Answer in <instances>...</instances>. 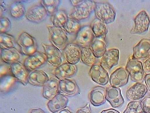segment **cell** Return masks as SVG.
<instances>
[{
  "label": "cell",
  "instance_id": "obj_43",
  "mask_svg": "<svg viewBox=\"0 0 150 113\" xmlns=\"http://www.w3.org/2000/svg\"><path fill=\"white\" fill-rule=\"evenodd\" d=\"M144 80L145 81L146 87L150 91V74L145 75Z\"/></svg>",
  "mask_w": 150,
  "mask_h": 113
},
{
  "label": "cell",
  "instance_id": "obj_37",
  "mask_svg": "<svg viewBox=\"0 0 150 113\" xmlns=\"http://www.w3.org/2000/svg\"><path fill=\"white\" fill-rule=\"evenodd\" d=\"M141 103L144 113H150V95L146 97Z\"/></svg>",
  "mask_w": 150,
  "mask_h": 113
},
{
  "label": "cell",
  "instance_id": "obj_18",
  "mask_svg": "<svg viewBox=\"0 0 150 113\" xmlns=\"http://www.w3.org/2000/svg\"><path fill=\"white\" fill-rule=\"evenodd\" d=\"M106 100L114 108H117L122 105L124 100L120 88L111 85L106 88Z\"/></svg>",
  "mask_w": 150,
  "mask_h": 113
},
{
  "label": "cell",
  "instance_id": "obj_41",
  "mask_svg": "<svg viewBox=\"0 0 150 113\" xmlns=\"http://www.w3.org/2000/svg\"><path fill=\"white\" fill-rule=\"evenodd\" d=\"M48 14L53 15L58 9L57 6H44Z\"/></svg>",
  "mask_w": 150,
  "mask_h": 113
},
{
  "label": "cell",
  "instance_id": "obj_22",
  "mask_svg": "<svg viewBox=\"0 0 150 113\" xmlns=\"http://www.w3.org/2000/svg\"><path fill=\"white\" fill-rule=\"evenodd\" d=\"M21 55L20 51L16 48L1 49V60L5 64H11L20 62Z\"/></svg>",
  "mask_w": 150,
  "mask_h": 113
},
{
  "label": "cell",
  "instance_id": "obj_47",
  "mask_svg": "<svg viewBox=\"0 0 150 113\" xmlns=\"http://www.w3.org/2000/svg\"></svg>",
  "mask_w": 150,
  "mask_h": 113
},
{
  "label": "cell",
  "instance_id": "obj_15",
  "mask_svg": "<svg viewBox=\"0 0 150 113\" xmlns=\"http://www.w3.org/2000/svg\"><path fill=\"white\" fill-rule=\"evenodd\" d=\"M59 91L65 96L72 97L78 94L79 89L75 80L67 79L59 80Z\"/></svg>",
  "mask_w": 150,
  "mask_h": 113
},
{
  "label": "cell",
  "instance_id": "obj_24",
  "mask_svg": "<svg viewBox=\"0 0 150 113\" xmlns=\"http://www.w3.org/2000/svg\"><path fill=\"white\" fill-rule=\"evenodd\" d=\"M49 80V76L45 71L36 70L30 72L28 83L37 87H42Z\"/></svg>",
  "mask_w": 150,
  "mask_h": 113
},
{
  "label": "cell",
  "instance_id": "obj_42",
  "mask_svg": "<svg viewBox=\"0 0 150 113\" xmlns=\"http://www.w3.org/2000/svg\"><path fill=\"white\" fill-rule=\"evenodd\" d=\"M145 72L150 74V56L146 59L143 64Z\"/></svg>",
  "mask_w": 150,
  "mask_h": 113
},
{
  "label": "cell",
  "instance_id": "obj_46",
  "mask_svg": "<svg viewBox=\"0 0 150 113\" xmlns=\"http://www.w3.org/2000/svg\"><path fill=\"white\" fill-rule=\"evenodd\" d=\"M58 113H74L73 112L71 111L69 109L66 107L65 108L61 110V111L59 112Z\"/></svg>",
  "mask_w": 150,
  "mask_h": 113
},
{
  "label": "cell",
  "instance_id": "obj_16",
  "mask_svg": "<svg viewBox=\"0 0 150 113\" xmlns=\"http://www.w3.org/2000/svg\"><path fill=\"white\" fill-rule=\"evenodd\" d=\"M11 71L17 81L24 86L26 85L30 72L23 64L17 62L11 64Z\"/></svg>",
  "mask_w": 150,
  "mask_h": 113
},
{
  "label": "cell",
  "instance_id": "obj_10",
  "mask_svg": "<svg viewBox=\"0 0 150 113\" xmlns=\"http://www.w3.org/2000/svg\"><path fill=\"white\" fill-rule=\"evenodd\" d=\"M129 77L125 68L120 67L111 74L109 79L110 85L117 88L124 87L128 83Z\"/></svg>",
  "mask_w": 150,
  "mask_h": 113
},
{
  "label": "cell",
  "instance_id": "obj_5",
  "mask_svg": "<svg viewBox=\"0 0 150 113\" xmlns=\"http://www.w3.org/2000/svg\"><path fill=\"white\" fill-rule=\"evenodd\" d=\"M133 28L130 33L132 34H142L148 30L150 24V19L148 13L142 10L136 16L134 19Z\"/></svg>",
  "mask_w": 150,
  "mask_h": 113
},
{
  "label": "cell",
  "instance_id": "obj_3",
  "mask_svg": "<svg viewBox=\"0 0 150 113\" xmlns=\"http://www.w3.org/2000/svg\"><path fill=\"white\" fill-rule=\"evenodd\" d=\"M125 68L131 80L136 83L143 82L145 77V71L140 60L131 56L128 59Z\"/></svg>",
  "mask_w": 150,
  "mask_h": 113
},
{
  "label": "cell",
  "instance_id": "obj_39",
  "mask_svg": "<svg viewBox=\"0 0 150 113\" xmlns=\"http://www.w3.org/2000/svg\"><path fill=\"white\" fill-rule=\"evenodd\" d=\"M60 2L59 0H43L41 1V4L43 6H58Z\"/></svg>",
  "mask_w": 150,
  "mask_h": 113
},
{
  "label": "cell",
  "instance_id": "obj_28",
  "mask_svg": "<svg viewBox=\"0 0 150 113\" xmlns=\"http://www.w3.org/2000/svg\"><path fill=\"white\" fill-rule=\"evenodd\" d=\"M17 44L20 48L37 45L34 37L26 31H23L20 34L17 40Z\"/></svg>",
  "mask_w": 150,
  "mask_h": 113
},
{
  "label": "cell",
  "instance_id": "obj_4",
  "mask_svg": "<svg viewBox=\"0 0 150 113\" xmlns=\"http://www.w3.org/2000/svg\"><path fill=\"white\" fill-rule=\"evenodd\" d=\"M96 2L90 0H81V2L74 9L69 17L79 21L88 18L94 11Z\"/></svg>",
  "mask_w": 150,
  "mask_h": 113
},
{
  "label": "cell",
  "instance_id": "obj_40",
  "mask_svg": "<svg viewBox=\"0 0 150 113\" xmlns=\"http://www.w3.org/2000/svg\"><path fill=\"white\" fill-rule=\"evenodd\" d=\"M75 113H92L89 103H88L84 107L79 109Z\"/></svg>",
  "mask_w": 150,
  "mask_h": 113
},
{
  "label": "cell",
  "instance_id": "obj_31",
  "mask_svg": "<svg viewBox=\"0 0 150 113\" xmlns=\"http://www.w3.org/2000/svg\"><path fill=\"white\" fill-rule=\"evenodd\" d=\"M16 79L11 74L4 75L1 77L0 89L3 92L9 91L15 84Z\"/></svg>",
  "mask_w": 150,
  "mask_h": 113
},
{
  "label": "cell",
  "instance_id": "obj_25",
  "mask_svg": "<svg viewBox=\"0 0 150 113\" xmlns=\"http://www.w3.org/2000/svg\"><path fill=\"white\" fill-rule=\"evenodd\" d=\"M105 37L95 38L90 47L96 58L103 57L107 51Z\"/></svg>",
  "mask_w": 150,
  "mask_h": 113
},
{
  "label": "cell",
  "instance_id": "obj_26",
  "mask_svg": "<svg viewBox=\"0 0 150 113\" xmlns=\"http://www.w3.org/2000/svg\"><path fill=\"white\" fill-rule=\"evenodd\" d=\"M96 58L90 46L81 48L80 60L85 65L92 67L96 62Z\"/></svg>",
  "mask_w": 150,
  "mask_h": 113
},
{
  "label": "cell",
  "instance_id": "obj_27",
  "mask_svg": "<svg viewBox=\"0 0 150 113\" xmlns=\"http://www.w3.org/2000/svg\"><path fill=\"white\" fill-rule=\"evenodd\" d=\"M90 26L96 38L105 37L108 29L103 21L96 18L92 21Z\"/></svg>",
  "mask_w": 150,
  "mask_h": 113
},
{
  "label": "cell",
  "instance_id": "obj_29",
  "mask_svg": "<svg viewBox=\"0 0 150 113\" xmlns=\"http://www.w3.org/2000/svg\"><path fill=\"white\" fill-rule=\"evenodd\" d=\"M69 16L65 10L58 9L51 16V21L53 26L63 28Z\"/></svg>",
  "mask_w": 150,
  "mask_h": 113
},
{
  "label": "cell",
  "instance_id": "obj_11",
  "mask_svg": "<svg viewBox=\"0 0 150 113\" xmlns=\"http://www.w3.org/2000/svg\"><path fill=\"white\" fill-rule=\"evenodd\" d=\"M81 48L75 43H68L62 51L67 63L76 64L80 60Z\"/></svg>",
  "mask_w": 150,
  "mask_h": 113
},
{
  "label": "cell",
  "instance_id": "obj_45",
  "mask_svg": "<svg viewBox=\"0 0 150 113\" xmlns=\"http://www.w3.org/2000/svg\"><path fill=\"white\" fill-rule=\"evenodd\" d=\"M100 113H120L118 111L113 109H110L107 110H103Z\"/></svg>",
  "mask_w": 150,
  "mask_h": 113
},
{
  "label": "cell",
  "instance_id": "obj_7",
  "mask_svg": "<svg viewBox=\"0 0 150 113\" xmlns=\"http://www.w3.org/2000/svg\"><path fill=\"white\" fill-rule=\"evenodd\" d=\"M95 38L90 26L86 25L76 34L74 43L80 48L89 46Z\"/></svg>",
  "mask_w": 150,
  "mask_h": 113
},
{
  "label": "cell",
  "instance_id": "obj_38",
  "mask_svg": "<svg viewBox=\"0 0 150 113\" xmlns=\"http://www.w3.org/2000/svg\"><path fill=\"white\" fill-rule=\"evenodd\" d=\"M11 64H1L0 66V75L1 77L4 75L11 74Z\"/></svg>",
  "mask_w": 150,
  "mask_h": 113
},
{
  "label": "cell",
  "instance_id": "obj_21",
  "mask_svg": "<svg viewBox=\"0 0 150 113\" xmlns=\"http://www.w3.org/2000/svg\"><path fill=\"white\" fill-rule=\"evenodd\" d=\"M146 86L141 83H137L127 90V99L131 101H136L144 97L148 92Z\"/></svg>",
  "mask_w": 150,
  "mask_h": 113
},
{
  "label": "cell",
  "instance_id": "obj_9",
  "mask_svg": "<svg viewBox=\"0 0 150 113\" xmlns=\"http://www.w3.org/2000/svg\"><path fill=\"white\" fill-rule=\"evenodd\" d=\"M46 62L45 53L37 51L33 55L27 56L24 60L23 64L30 72L36 70L45 64Z\"/></svg>",
  "mask_w": 150,
  "mask_h": 113
},
{
  "label": "cell",
  "instance_id": "obj_34",
  "mask_svg": "<svg viewBox=\"0 0 150 113\" xmlns=\"http://www.w3.org/2000/svg\"><path fill=\"white\" fill-rule=\"evenodd\" d=\"M141 102L139 101L130 102L123 113H143Z\"/></svg>",
  "mask_w": 150,
  "mask_h": 113
},
{
  "label": "cell",
  "instance_id": "obj_19",
  "mask_svg": "<svg viewBox=\"0 0 150 113\" xmlns=\"http://www.w3.org/2000/svg\"><path fill=\"white\" fill-rule=\"evenodd\" d=\"M69 102L67 97L59 93L47 104V107L51 112H59L67 107Z\"/></svg>",
  "mask_w": 150,
  "mask_h": 113
},
{
  "label": "cell",
  "instance_id": "obj_30",
  "mask_svg": "<svg viewBox=\"0 0 150 113\" xmlns=\"http://www.w3.org/2000/svg\"><path fill=\"white\" fill-rule=\"evenodd\" d=\"M26 11L25 5L21 2H14L10 5L9 13L13 18L18 19L23 16Z\"/></svg>",
  "mask_w": 150,
  "mask_h": 113
},
{
  "label": "cell",
  "instance_id": "obj_8",
  "mask_svg": "<svg viewBox=\"0 0 150 113\" xmlns=\"http://www.w3.org/2000/svg\"><path fill=\"white\" fill-rule=\"evenodd\" d=\"M48 13L41 4L35 5L26 11L25 17L28 21L35 23H39L46 19Z\"/></svg>",
  "mask_w": 150,
  "mask_h": 113
},
{
  "label": "cell",
  "instance_id": "obj_36",
  "mask_svg": "<svg viewBox=\"0 0 150 113\" xmlns=\"http://www.w3.org/2000/svg\"><path fill=\"white\" fill-rule=\"evenodd\" d=\"M37 45H36L27 48H20V51L21 54L28 56L35 53L37 51Z\"/></svg>",
  "mask_w": 150,
  "mask_h": 113
},
{
  "label": "cell",
  "instance_id": "obj_44",
  "mask_svg": "<svg viewBox=\"0 0 150 113\" xmlns=\"http://www.w3.org/2000/svg\"><path fill=\"white\" fill-rule=\"evenodd\" d=\"M29 113H46L41 108H35L32 109Z\"/></svg>",
  "mask_w": 150,
  "mask_h": 113
},
{
  "label": "cell",
  "instance_id": "obj_35",
  "mask_svg": "<svg viewBox=\"0 0 150 113\" xmlns=\"http://www.w3.org/2000/svg\"><path fill=\"white\" fill-rule=\"evenodd\" d=\"M11 22L9 19L5 17L0 19V33H6L10 29Z\"/></svg>",
  "mask_w": 150,
  "mask_h": 113
},
{
  "label": "cell",
  "instance_id": "obj_17",
  "mask_svg": "<svg viewBox=\"0 0 150 113\" xmlns=\"http://www.w3.org/2000/svg\"><path fill=\"white\" fill-rule=\"evenodd\" d=\"M150 53V39H143L133 47L132 56L139 60L146 59L149 57Z\"/></svg>",
  "mask_w": 150,
  "mask_h": 113
},
{
  "label": "cell",
  "instance_id": "obj_13",
  "mask_svg": "<svg viewBox=\"0 0 150 113\" xmlns=\"http://www.w3.org/2000/svg\"><path fill=\"white\" fill-rule=\"evenodd\" d=\"M120 51L117 48L108 50L101 58L100 65L106 70H110L118 64Z\"/></svg>",
  "mask_w": 150,
  "mask_h": 113
},
{
  "label": "cell",
  "instance_id": "obj_1",
  "mask_svg": "<svg viewBox=\"0 0 150 113\" xmlns=\"http://www.w3.org/2000/svg\"><path fill=\"white\" fill-rule=\"evenodd\" d=\"M47 28L52 45L61 51H63L68 44L67 33L63 28L53 25H49Z\"/></svg>",
  "mask_w": 150,
  "mask_h": 113
},
{
  "label": "cell",
  "instance_id": "obj_20",
  "mask_svg": "<svg viewBox=\"0 0 150 113\" xmlns=\"http://www.w3.org/2000/svg\"><path fill=\"white\" fill-rule=\"evenodd\" d=\"M89 99L93 106L97 107L104 104L107 100L106 88L100 86L93 87L89 93Z\"/></svg>",
  "mask_w": 150,
  "mask_h": 113
},
{
  "label": "cell",
  "instance_id": "obj_12",
  "mask_svg": "<svg viewBox=\"0 0 150 113\" xmlns=\"http://www.w3.org/2000/svg\"><path fill=\"white\" fill-rule=\"evenodd\" d=\"M89 74L92 80L101 85L105 86L109 81L107 71L100 64H95L91 67Z\"/></svg>",
  "mask_w": 150,
  "mask_h": 113
},
{
  "label": "cell",
  "instance_id": "obj_14",
  "mask_svg": "<svg viewBox=\"0 0 150 113\" xmlns=\"http://www.w3.org/2000/svg\"><path fill=\"white\" fill-rule=\"evenodd\" d=\"M77 71L76 64L64 63L57 67L53 72L56 79L59 80L69 79L76 74Z\"/></svg>",
  "mask_w": 150,
  "mask_h": 113
},
{
  "label": "cell",
  "instance_id": "obj_23",
  "mask_svg": "<svg viewBox=\"0 0 150 113\" xmlns=\"http://www.w3.org/2000/svg\"><path fill=\"white\" fill-rule=\"evenodd\" d=\"M59 80L56 79H49L43 86L42 96L50 100L59 93Z\"/></svg>",
  "mask_w": 150,
  "mask_h": 113
},
{
  "label": "cell",
  "instance_id": "obj_33",
  "mask_svg": "<svg viewBox=\"0 0 150 113\" xmlns=\"http://www.w3.org/2000/svg\"><path fill=\"white\" fill-rule=\"evenodd\" d=\"M68 34H77L81 29L79 21L69 17L63 28Z\"/></svg>",
  "mask_w": 150,
  "mask_h": 113
},
{
  "label": "cell",
  "instance_id": "obj_2",
  "mask_svg": "<svg viewBox=\"0 0 150 113\" xmlns=\"http://www.w3.org/2000/svg\"><path fill=\"white\" fill-rule=\"evenodd\" d=\"M94 12L96 18L105 24L112 23L116 19L114 8L108 2H96Z\"/></svg>",
  "mask_w": 150,
  "mask_h": 113
},
{
  "label": "cell",
  "instance_id": "obj_6",
  "mask_svg": "<svg viewBox=\"0 0 150 113\" xmlns=\"http://www.w3.org/2000/svg\"><path fill=\"white\" fill-rule=\"evenodd\" d=\"M41 45L46 56L47 62L49 64L56 68L62 64V54L61 51L54 46L45 43H41Z\"/></svg>",
  "mask_w": 150,
  "mask_h": 113
},
{
  "label": "cell",
  "instance_id": "obj_32",
  "mask_svg": "<svg viewBox=\"0 0 150 113\" xmlns=\"http://www.w3.org/2000/svg\"><path fill=\"white\" fill-rule=\"evenodd\" d=\"M17 41L13 36L9 34L0 33L1 49L16 48Z\"/></svg>",
  "mask_w": 150,
  "mask_h": 113
}]
</instances>
